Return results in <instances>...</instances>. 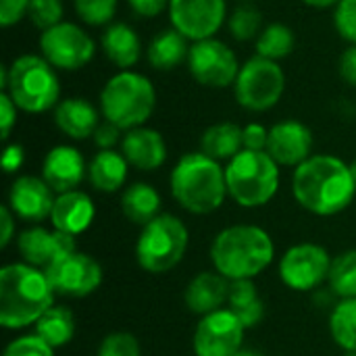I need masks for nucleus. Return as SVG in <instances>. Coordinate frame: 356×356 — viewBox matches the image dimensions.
I'll list each match as a JSON object with an SVG mask.
<instances>
[{"mask_svg":"<svg viewBox=\"0 0 356 356\" xmlns=\"http://www.w3.org/2000/svg\"><path fill=\"white\" fill-rule=\"evenodd\" d=\"M292 194L296 202L319 217H332L350 207L356 184L350 165L334 154H313L294 169Z\"/></svg>","mask_w":356,"mask_h":356,"instance_id":"nucleus-1","label":"nucleus"},{"mask_svg":"<svg viewBox=\"0 0 356 356\" xmlns=\"http://www.w3.org/2000/svg\"><path fill=\"white\" fill-rule=\"evenodd\" d=\"M54 288L48 275L27 263H13L0 271V325L21 330L35 321L52 307Z\"/></svg>","mask_w":356,"mask_h":356,"instance_id":"nucleus-2","label":"nucleus"},{"mask_svg":"<svg viewBox=\"0 0 356 356\" xmlns=\"http://www.w3.org/2000/svg\"><path fill=\"white\" fill-rule=\"evenodd\" d=\"M275 257L271 236L257 225H232L219 232L211 244V261L217 273L236 280H252Z\"/></svg>","mask_w":356,"mask_h":356,"instance_id":"nucleus-3","label":"nucleus"},{"mask_svg":"<svg viewBox=\"0 0 356 356\" xmlns=\"http://www.w3.org/2000/svg\"><path fill=\"white\" fill-rule=\"evenodd\" d=\"M171 194L192 215L215 213L227 196L225 169L204 152H188L171 171Z\"/></svg>","mask_w":356,"mask_h":356,"instance_id":"nucleus-4","label":"nucleus"},{"mask_svg":"<svg viewBox=\"0 0 356 356\" xmlns=\"http://www.w3.org/2000/svg\"><path fill=\"white\" fill-rule=\"evenodd\" d=\"M156 90L152 81L138 71L115 73L100 92V113L119 129L142 127L154 113Z\"/></svg>","mask_w":356,"mask_h":356,"instance_id":"nucleus-5","label":"nucleus"},{"mask_svg":"<svg viewBox=\"0 0 356 356\" xmlns=\"http://www.w3.org/2000/svg\"><path fill=\"white\" fill-rule=\"evenodd\" d=\"M0 92H6L19 111L40 115L56 108L60 102V81L56 69L38 54H21L8 65L6 83Z\"/></svg>","mask_w":356,"mask_h":356,"instance_id":"nucleus-6","label":"nucleus"},{"mask_svg":"<svg viewBox=\"0 0 356 356\" xmlns=\"http://www.w3.org/2000/svg\"><path fill=\"white\" fill-rule=\"evenodd\" d=\"M227 194L244 209H257L277 194L280 165L267 150H242L225 167Z\"/></svg>","mask_w":356,"mask_h":356,"instance_id":"nucleus-7","label":"nucleus"},{"mask_svg":"<svg viewBox=\"0 0 356 356\" xmlns=\"http://www.w3.org/2000/svg\"><path fill=\"white\" fill-rule=\"evenodd\" d=\"M188 227L175 215H159L148 225L136 244L138 265L148 273H167L179 265L188 250Z\"/></svg>","mask_w":356,"mask_h":356,"instance_id":"nucleus-8","label":"nucleus"},{"mask_svg":"<svg viewBox=\"0 0 356 356\" xmlns=\"http://www.w3.org/2000/svg\"><path fill=\"white\" fill-rule=\"evenodd\" d=\"M286 90V73L280 63L252 56L248 58L238 73L234 83L236 100L242 108L252 113H265L273 108Z\"/></svg>","mask_w":356,"mask_h":356,"instance_id":"nucleus-9","label":"nucleus"},{"mask_svg":"<svg viewBox=\"0 0 356 356\" xmlns=\"http://www.w3.org/2000/svg\"><path fill=\"white\" fill-rule=\"evenodd\" d=\"M42 56L60 71L83 69L96 54V42L77 23L63 21L40 35Z\"/></svg>","mask_w":356,"mask_h":356,"instance_id":"nucleus-10","label":"nucleus"},{"mask_svg":"<svg viewBox=\"0 0 356 356\" xmlns=\"http://www.w3.org/2000/svg\"><path fill=\"white\" fill-rule=\"evenodd\" d=\"M186 63H188L190 75L200 86L217 88V90L234 86L240 73L236 52L217 38L194 42L190 46V54Z\"/></svg>","mask_w":356,"mask_h":356,"instance_id":"nucleus-11","label":"nucleus"},{"mask_svg":"<svg viewBox=\"0 0 356 356\" xmlns=\"http://www.w3.org/2000/svg\"><path fill=\"white\" fill-rule=\"evenodd\" d=\"M332 269L330 252L319 244H296L286 250L280 261L282 282L296 292H311L327 282Z\"/></svg>","mask_w":356,"mask_h":356,"instance_id":"nucleus-12","label":"nucleus"},{"mask_svg":"<svg viewBox=\"0 0 356 356\" xmlns=\"http://www.w3.org/2000/svg\"><path fill=\"white\" fill-rule=\"evenodd\" d=\"M246 327L232 309L204 315L194 330L192 346L196 356H236L242 350Z\"/></svg>","mask_w":356,"mask_h":356,"instance_id":"nucleus-13","label":"nucleus"},{"mask_svg":"<svg viewBox=\"0 0 356 356\" xmlns=\"http://www.w3.org/2000/svg\"><path fill=\"white\" fill-rule=\"evenodd\" d=\"M56 294L67 298H83L96 292L102 284V267L96 259L83 252H67L44 269Z\"/></svg>","mask_w":356,"mask_h":356,"instance_id":"nucleus-14","label":"nucleus"},{"mask_svg":"<svg viewBox=\"0 0 356 356\" xmlns=\"http://www.w3.org/2000/svg\"><path fill=\"white\" fill-rule=\"evenodd\" d=\"M227 17L225 0H171V27L192 42L215 38Z\"/></svg>","mask_w":356,"mask_h":356,"instance_id":"nucleus-15","label":"nucleus"},{"mask_svg":"<svg viewBox=\"0 0 356 356\" xmlns=\"http://www.w3.org/2000/svg\"><path fill=\"white\" fill-rule=\"evenodd\" d=\"M313 131L294 119L280 121L269 129L267 152L280 167H298L313 154Z\"/></svg>","mask_w":356,"mask_h":356,"instance_id":"nucleus-16","label":"nucleus"},{"mask_svg":"<svg viewBox=\"0 0 356 356\" xmlns=\"http://www.w3.org/2000/svg\"><path fill=\"white\" fill-rule=\"evenodd\" d=\"M17 246L23 257V263L44 271L58 257L75 252V238L58 229L50 232L46 227H29L19 236Z\"/></svg>","mask_w":356,"mask_h":356,"instance_id":"nucleus-17","label":"nucleus"},{"mask_svg":"<svg viewBox=\"0 0 356 356\" xmlns=\"http://www.w3.org/2000/svg\"><path fill=\"white\" fill-rule=\"evenodd\" d=\"M54 192L42 179L33 175H21L10 184L8 207L10 211L25 221H44L52 215Z\"/></svg>","mask_w":356,"mask_h":356,"instance_id":"nucleus-18","label":"nucleus"},{"mask_svg":"<svg viewBox=\"0 0 356 356\" xmlns=\"http://www.w3.org/2000/svg\"><path fill=\"white\" fill-rule=\"evenodd\" d=\"M88 175V165L83 154L67 144L54 146L42 163V179L52 188L54 194H65L77 190V186Z\"/></svg>","mask_w":356,"mask_h":356,"instance_id":"nucleus-19","label":"nucleus"},{"mask_svg":"<svg viewBox=\"0 0 356 356\" xmlns=\"http://www.w3.org/2000/svg\"><path fill=\"white\" fill-rule=\"evenodd\" d=\"M121 152L127 163L140 171H154L163 167L167 161V144L165 138L150 127L129 129L121 140Z\"/></svg>","mask_w":356,"mask_h":356,"instance_id":"nucleus-20","label":"nucleus"},{"mask_svg":"<svg viewBox=\"0 0 356 356\" xmlns=\"http://www.w3.org/2000/svg\"><path fill=\"white\" fill-rule=\"evenodd\" d=\"M94 217H96V209L92 198L79 190H73L56 196L50 221L54 229L75 238L92 225Z\"/></svg>","mask_w":356,"mask_h":356,"instance_id":"nucleus-21","label":"nucleus"},{"mask_svg":"<svg viewBox=\"0 0 356 356\" xmlns=\"http://www.w3.org/2000/svg\"><path fill=\"white\" fill-rule=\"evenodd\" d=\"M229 284L232 282L217 271L198 273L186 288V307L200 317L223 309V305L229 298Z\"/></svg>","mask_w":356,"mask_h":356,"instance_id":"nucleus-22","label":"nucleus"},{"mask_svg":"<svg viewBox=\"0 0 356 356\" xmlns=\"http://www.w3.org/2000/svg\"><path fill=\"white\" fill-rule=\"evenodd\" d=\"M54 123L71 140H86L92 138L96 127L100 125V115L98 108L79 96L65 98L56 104L54 108Z\"/></svg>","mask_w":356,"mask_h":356,"instance_id":"nucleus-23","label":"nucleus"},{"mask_svg":"<svg viewBox=\"0 0 356 356\" xmlns=\"http://www.w3.org/2000/svg\"><path fill=\"white\" fill-rule=\"evenodd\" d=\"M100 46H102L104 56L121 71L131 69L140 60V54H142V44H140L138 33L127 23H121V21L106 25L100 38Z\"/></svg>","mask_w":356,"mask_h":356,"instance_id":"nucleus-24","label":"nucleus"},{"mask_svg":"<svg viewBox=\"0 0 356 356\" xmlns=\"http://www.w3.org/2000/svg\"><path fill=\"white\" fill-rule=\"evenodd\" d=\"M129 163L123 152L117 150H100L88 165V179L94 190L113 194L123 188L127 179Z\"/></svg>","mask_w":356,"mask_h":356,"instance_id":"nucleus-25","label":"nucleus"},{"mask_svg":"<svg viewBox=\"0 0 356 356\" xmlns=\"http://www.w3.org/2000/svg\"><path fill=\"white\" fill-rule=\"evenodd\" d=\"M188 54H190L188 38H184L173 27L159 31L146 48V58L150 67L156 71H173L184 60H188Z\"/></svg>","mask_w":356,"mask_h":356,"instance_id":"nucleus-26","label":"nucleus"},{"mask_svg":"<svg viewBox=\"0 0 356 356\" xmlns=\"http://www.w3.org/2000/svg\"><path fill=\"white\" fill-rule=\"evenodd\" d=\"M242 150H244L242 127L232 121H223L207 127L200 138V152H204L215 161H232Z\"/></svg>","mask_w":356,"mask_h":356,"instance_id":"nucleus-27","label":"nucleus"},{"mask_svg":"<svg viewBox=\"0 0 356 356\" xmlns=\"http://www.w3.org/2000/svg\"><path fill=\"white\" fill-rule=\"evenodd\" d=\"M121 211H123V215L131 223H138V225L144 227L152 219L159 217V211H161V194L150 184L136 181V184H131L123 192V196H121Z\"/></svg>","mask_w":356,"mask_h":356,"instance_id":"nucleus-28","label":"nucleus"},{"mask_svg":"<svg viewBox=\"0 0 356 356\" xmlns=\"http://www.w3.org/2000/svg\"><path fill=\"white\" fill-rule=\"evenodd\" d=\"M227 305L238 315V319L242 321V325L246 330L259 325L261 319L265 317V307H263V300H261L259 290L252 284V280H236V282H232L229 284Z\"/></svg>","mask_w":356,"mask_h":356,"instance_id":"nucleus-29","label":"nucleus"},{"mask_svg":"<svg viewBox=\"0 0 356 356\" xmlns=\"http://www.w3.org/2000/svg\"><path fill=\"white\" fill-rule=\"evenodd\" d=\"M35 336H40L52 348H60L69 344L75 336L73 313L67 307H50L35 321Z\"/></svg>","mask_w":356,"mask_h":356,"instance_id":"nucleus-30","label":"nucleus"},{"mask_svg":"<svg viewBox=\"0 0 356 356\" xmlns=\"http://www.w3.org/2000/svg\"><path fill=\"white\" fill-rule=\"evenodd\" d=\"M296 46L294 31L284 23H269L257 38V54L269 60H282L292 54Z\"/></svg>","mask_w":356,"mask_h":356,"instance_id":"nucleus-31","label":"nucleus"},{"mask_svg":"<svg viewBox=\"0 0 356 356\" xmlns=\"http://www.w3.org/2000/svg\"><path fill=\"white\" fill-rule=\"evenodd\" d=\"M330 332L340 348L356 353V298H344L334 307Z\"/></svg>","mask_w":356,"mask_h":356,"instance_id":"nucleus-32","label":"nucleus"},{"mask_svg":"<svg viewBox=\"0 0 356 356\" xmlns=\"http://www.w3.org/2000/svg\"><path fill=\"white\" fill-rule=\"evenodd\" d=\"M330 290L344 298H356V250H344L332 259L327 277Z\"/></svg>","mask_w":356,"mask_h":356,"instance_id":"nucleus-33","label":"nucleus"},{"mask_svg":"<svg viewBox=\"0 0 356 356\" xmlns=\"http://www.w3.org/2000/svg\"><path fill=\"white\" fill-rule=\"evenodd\" d=\"M227 29L234 40L248 42L261 35L263 31V15L252 4H240L234 8V13L227 19Z\"/></svg>","mask_w":356,"mask_h":356,"instance_id":"nucleus-34","label":"nucleus"},{"mask_svg":"<svg viewBox=\"0 0 356 356\" xmlns=\"http://www.w3.org/2000/svg\"><path fill=\"white\" fill-rule=\"evenodd\" d=\"M73 8L86 25L100 27L113 21L117 0H73Z\"/></svg>","mask_w":356,"mask_h":356,"instance_id":"nucleus-35","label":"nucleus"},{"mask_svg":"<svg viewBox=\"0 0 356 356\" xmlns=\"http://www.w3.org/2000/svg\"><path fill=\"white\" fill-rule=\"evenodd\" d=\"M63 0H31L27 19L42 31L63 23Z\"/></svg>","mask_w":356,"mask_h":356,"instance_id":"nucleus-36","label":"nucleus"},{"mask_svg":"<svg viewBox=\"0 0 356 356\" xmlns=\"http://www.w3.org/2000/svg\"><path fill=\"white\" fill-rule=\"evenodd\" d=\"M98 356H142V350L136 336L127 332H113L100 342Z\"/></svg>","mask_w":356,"mask_h":356,"instance_id":"nucleus-37","label":"nucleus"},{"mask_svg":"<svg viewBox=\"0 0 356 356\" xmlns=\"http://www.w3.org/2000/svg\"><path fill=\"white\" fill-rule=\"evenodd\" d=\"M334 25L348 44H356V0H340L336 4Z\"/></svg>","mask_w":356,"mask_h":356,"instance_id":"nucleus-38","label":"nucleus"},{"mask_svg":"<svg viewBox=\"0 0 356 356\" xmlns=\"http://www.w3.org/2000/svg\"><path fill=\"white\" fill-rule=\"evenodd\" d=\"M2 356H54V348L48 346L40 336H21L10 342Z\"/></svg>","mask_w":356,"mask_h":356,"instance_id":"nucleus-39","label":"nucleus"},{"mask_svg":"<svg viewBox=\"0 0 356 356\" xmlns=\"http://www.w3.org/2000/svg\"><path fill=\"white\" fill-rule=\"evenodd\" d=\"M31 0H0V25L13 27L27 17Z\"/></svg>","mask_w":356,"mask_h":356,"instance_id":"nucleus-40","label":"nucleus"},{"mask_svg":"<svg viewBox=\"0 0 356 356\" xmlns=\"http://www.w3.org/2000/svg\"><path fill=\"white\" fill-rule=\"evenodd\" d=\"M121 131H123V129H119L115 123H111V121L104 119V121L96 127L92 140H94V144H96L100 150H113V146H117V144L123 140V138H121Z\"/></svg>","mask_w":356,"mask_h":356,"instance_id":"nucleus-41","label":"nucleus"},{"mask_svg":"<svg viewBox=\"0 0 356 356\" xmlns=\"http://www.w3.org/2000/svg\"><path fill=\"white\" fill-rule=\"evenodd\" d=\"M244 138V150H267L269 142V129L261 123H248L242 127Z\"/></svg>","mask_w":356,"mask_h":356,"instance_id":"nucleus-42","label":"nucleus"},{"mask_svg":"<svg viewBox=\"0 0 356 356\" xmlns=\"http://www.w3.org/2000/svg\"><path fill=\"white\" fill-rule=\"evenodd\" d=\"M17 104L6 92H0V129H2V140L10 138V131L17 123Z\"/></svg>","mask_w":356,"mask_h":356,"instance_id":"nucleus-43","label":"nucleus"},{"mask_svg":"<svg viewBox=\"0 0 356 356\" xmlns=\"http://www.w3.org/2000/svg\"><path fill=\"white\" fill-rule=\"evenodd\" d=\"M340 77L346 86L356 88V44H350L342 56H340V65H338Z\"/></svg>","mask_w":356,"mask_h":356,"instance_id":"nucleus-44","label":"nucleus"},{"mask_svg":"<svg viewBox=\"0 0 356 356\" xmlns=\"http://www.w3.org/2000/svg\"><path fill=\"white\" fill-rule=\"evenodd\" d=\"M23 161H25V150L21 144H8L4 148V154H2V169L6 173H17L21 167H23Z\"/></svg>","mask_w":356,"mask_h":356,"instance_id":"nucleus-45","label":"nucleus"},{"mask_svg":"<svg viewBox=\"0 0 356 356\" xmlns=\"http://www.w3.org/2000/svg\"><path fill=\"white\" fill-rule=\"evenodd\" d=\"M171 0H127V4L140 17H159L165 8H169Z\"/></svg>","mask_w":356,"mask_h":356,"instance_id":"nucleus-46","label":"nucleus"},{"mask_svg":"<svg viewBox=\"0 0 356 356\" xmlns=\"http://www.w3.org/2000/svg\"><path fill=\"white\" fill-rule=\"evenodd\" d=\"M0 213H2V242H0V246L6 248V246L10 244V240H13V229H15L13 211H10L8 204H4V207L0 209Z\"/></svg>","mask_w":356,"mask_h":356,"instance_id":"nucleus-47","label":"nucleus"},{"mask_svg":"<svg viewBox=\"0 0 356 356\" xmlns=\"http://www.w3.org/2000/svg\"><path fill=\"white\" fill-rule=\"evenodd\" d=\"M302 2L315 8H330V6H336L340 0H302Z\"/></svg>","mask_w":356,"mask_h":356,"instance_id":"nucleus-48","label":"nucleus"},{"mask_svg":"<svg viewBox=\"0 0 356 356\" xmlns=\"http://www.w3.org/2000/svg\"><path fill=\"white\" fill-rule=\"evenodd\" d=\"M236 356H263L261 353H257V350H240Z\"/></svg>","mask_w":356,"mask_h":356,"instance_id":"nucleus-49","label":"nucleus"},{"mask_svg":"<svg viewBox=\"0 0 356 356\" xmlns=\"http://www.w3.org/2000/svg\"><path fill=\"white\" fill-rule=\"evenodd\" d=\"M350 173H353V179H355L356 184V159L350 163Z\"/></svg>","mask_w":356,"mask_h":356,"instance_id":"nucleus-50","label":"nucleus"},{"mask_svg":"<svg viewBox=\"0 0 356 356\" xmlns=\"http://www.w3.org/2000/svg\"><path fill=\"white\" fill-rule=\"evenodd\" d=\"M344 356H356V353H346V355Z\"/></svg>","mask_w":356,"mask_h":356,"instance_id":"nucleus-51","label":"nucleus"},{"mask_svg":"<svg viewBox=\"0 0 356 356\" xmlns=\"http://www.w3.org/2000/svg\"><path fill=\"white\" fill-rule=\"evenodd\" d=\"M238 2H244L246 4V2H252V0H238Z\"/></svg>","mask_w":356,"mask_h":356,"instance_id":"nucleus-52","label":"nucleus"}]
</instances>
